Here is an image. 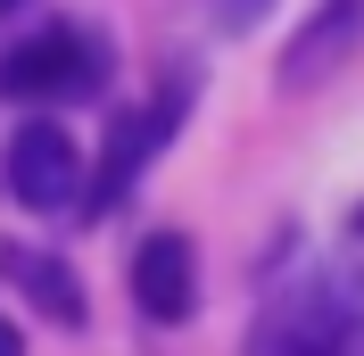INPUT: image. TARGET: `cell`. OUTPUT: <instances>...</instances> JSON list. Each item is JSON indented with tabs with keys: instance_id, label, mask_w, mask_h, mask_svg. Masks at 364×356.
<instances>
[{
	"instance_id": "1",
	"label": "cell",
	"mask_w": 364,
	"mask_h": 356,
	"mask_svg": "<svg viewBox=\"0 0 364 356\" xmlns=\"http://www.w3.org/2000/svg\"><path fill=\"white\" fill-rule=\"evenodd\" d=\"M108 75H116V50L83 17H50L33 33H17V42H0V100L25 116L83 108V100L108 91Z\"/></svg>"
},
{
	"instance_id": "2",
	"label": "cell",
	"mask_w": 364,
	"mask_h": 356,
	"mask_svg": "<svg viewBox=\"0 0 364 356\" xmlns=\"http://www.w3.org/2000/svg\"><path fill=\"white\" fill-rule=\"evenodd\" d=\"M240 356H364V273L315 266L257 307Z\"/></svg>"
},
{
	"instance_id": "3",
	"label": "cell",
	"mask_w": 364,
	"mask_h": 356,
	"mask_svg": "<svg viewBox=\"0 0 364 356\" xmlns=\"http://www.w3.org/2000/svg\"><path fill=\"white\" fill-rule=\"evenodd\" d=\"M191 91H199V75H166V83H158V100H141V108L108 133V150H100V174L83 182V216H116V207L133 199L141 166H149V157L174 141L182 108H191Z\"/></svg>"
},
{
	"instance_id": "4",
	"label": "cell",
	"mask_w": 364,
	"mask_h": 356,
	"mask_svg": "<svg viewBox=\"0 0 364 356\" xmlns=\"http://www.w3.org/2000/svg\"><path fill=\"white\" fill-rule=\"evenodd\" d=\"M83 141L58 125V116H25L17 133H9V191H17L25 216H75L83 207Z\"/></svg>"
},
{
	"instance_id": "5",
	"label": "cell",
	"mask_w": 364,
	"mask_h": 356,
	"mask_svg": "<svg viewBox=\"0 0 364 356\" xmlns=\"http://www.w3.org/2000/svg\"><path fill=\"white\" fill-rule=\"evenodd\" d=\"M124 290H133V307L149 315L158 332L191 323V307H199V248H191V232H174V224L141 232L133 266H124Z\"/></svg>"
},
{
	"instance_id": "6",
	"label": "cell",
	"mask_w": 364,
	"mask_h": 356,
	"mask_svg": "<svg viewBox=\"0 0 364 356\" xmlns=\"http://www.w3.org/2000/svg\"><path fill=\"white\" fill-rule=\"evenodd\" d=\"M356 42H364V0H323L315 17L290 33V50H282V91L331 83V75L356 58Z\"/></svg>"
},
{
	"instance_id": "7",
	"label": "cell",
	"mask_w": 364,
	"mask_h": 356,
	"mask_svg": "<svg viewBox=\"0 0 364 356\" xmlns=\"http://www.w3.org/2000/svg\"><path fill=\"white\" fill-rule=\"evenodd\" d=\"M0 273L25 290V307L50 315L58 332H83L91 323V298H83V273L58 257V248H33V241H0Z\"/></svg>"
},
{
	"instance_id": "8",
	"label": "cell",
	"mask_w": 364,
	"mask_h": 356,
	"mask_svg": "<svg viewBox=\"0 0 364 356\" xmlns=\"http://www.w3.org/2000/svg\"><path fill=\"white\" fill-rule=\"evenodd\" d=\"M0 356H25V332L9 323V315H0Z\"/></svg>"
},
{
	"instance_id": "9",
	"label": "cell",
	"mask_w": 364,
	"mask_h": 356,
	"mask_svg": "<svg viewBox=\"0 0 364 356\" xmlns=\"http://www.w3.org/2000/svg\"><path fill=\"white\" fill-rule=\"evenodd\" d=\"M348 232H356V241H364V207H356V224H348Z\"/></svg>"
},
{
	"instance_id": "10",
	"label": "cell",
	"mask_w": 364,
	"mask_h": 356,
	"mask_svg": "<svg viewBox=\"0 0 364 356\" xmlns=\"http://www.w3.org/2000/svg\"><path fill=\"white\" fill-rule=\"evenodd\" d=\"M9 9H17V0H0V17H9Z\"/></svg>"
},
{
	"instance_id": "11",
	"label": "cell",
	"mask_w": 364,
	"mask_h": 356,
	"mask_svg": "<svg viewBox=\"0 0 364 356\" xmlns=\"http://www.w3.org/2000/svg\"><path fill=\"white\" fill-rule=\"evenodd\" d=\"M17 9H25V0H17Z\"/></svg>"
}]
</instances>
